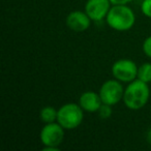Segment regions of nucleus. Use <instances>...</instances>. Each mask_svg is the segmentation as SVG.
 Masks as SVG:
<instances>
[{
    "mask_svg": "<svg viewBox=\"0 0 151 151\" xmlns=\"http://www.w3.org/2000/svg\"><path fill=\"white\" fill-rule=\"evenodd\" d=\"M124 89L120 81L108 80L101 85L99 89V96L103 104L110 106L117 105L121 99H123Z\"/></svg>",
    "mask_w": 151,
    "mask_h": 151,
    "instance_id": "5",
    "label": "nucleus"
},
{
    "mask_svg": "<svg viewBox=\"0 0 151 151\" xmlns=\"http://www.w3.org/2000/svg\"><path fill=\"white\" fill-rule=\"evenodd\" d=\"M143 52L147 57L151 58V36H148L143 42Z\"/></svg>",
    "mask_w": 151,
    "mask_h": 151,
    "instance_id": "14",
    "label": "nucleus"
},
{
    "mask_svg": "<svg viewBox=\"0 0 151 151\" xmlns=\"http://www.w3.org/2000/svg\"><path fill=\"white\" fill-rule=\"evenodd\" d=\"M147 141H148V143L151 144V128L148 130V134H147Z\"/></svg>",
    "mask_w": 151,
    "mask_h": 151,
    "instance_id": "17",
    "label": "nucleus"
},
{
    "mask_svg": "<svg viewBox=\"0 0 151 151\" xmlns=\"http://www.w3.org/2000/svg\"><path fill=\"white\" fill-rule=\"evenodd\" d=\"M99 116L101 119H109L112 116V106L107 105V104H103L99 108V110L97 111Z\"/></svg>",
    "mask_w": 151,
    "mask_h": 151,
    "instance_id": "12",
    "label": "nucleus"
},
{
    "mask_svg": "<svg viewBox=\"0 0 151 151\" xmlns=\"http://www.w3.org/2000/svg\"><path fill=\"white\" fill-rule=\"evenodd\" d=\"M79 105L84 111L88 113H95L103 105V101L99 96V93H96L94 91H86L82 93L79 99Z\"/></svg>",
    "mask_w": 151,
    "mask_h": 151,
    "instance_id": "9",
    "label": "nucleus"
},
{
    "mask_svg": "<svg viewBox=\"0 0 151 151\" xmlns=\"http://www.w3.org/2000/svg\"><path fill=\"white\" fill-rule=\"evenodd\" d=\"M150 89L148 83L136 79L127 85L124 90V105L129 110H140L148 103Z\"/></svg>",
    "mask_w": 151,
    "mask_h": 151,
    "instance_id": "1",
    "label": "nucleus"
},
{
    "mask_svg": "<svg viewBox=\"0 0 151 151\" xmlns=\"http://www.w3.org/2000/svg\"><path fill=\"white\" fill-rule=\"evenodd\" d=\"M84 110L80 105L69 103L65 104L58 109L57 122L62 126L64 129H75L82 123L84 118Z\"/></svg>",
    "mask_w": 151,
    "mask_h": 151,
    "instance_id": "3",
    "label": "nucleus"
},
{
    "mask_svg": "<svg viewBox=\"0 0 151 151\" xmlns=\"http://www.w3.org/2000/svg\"><path fill=\"white\" fill-rule=\"evenodd\" d=\"M141 11L147 18H151V0H143L141 4Z\"/></svg>",
    "mask_w": 151,
    "mask_h": 151,
    "instance_id": "13",
    "label": "nucleus"
},
{
    "mask_svg": "<svg viewBox=\"0 0 151 151\" xmlns=\"http://www.w3.org/2000/svg\"><path fill=\"white\" fill-rule=\"evenodd\" d=\"M64 139V128L58 122L46 123L40 130V141L44 146L59 147Z\"/></svg>",
    "mask_w": 151,
    "mask_h": 151,
    "instance_id": "6",
    "label": "nucleus"
},
{
    "mask_svg": "<svg viewBox=\"0 0 151 151\" xmlns=\"http://www.w3.org/2000/svg\"><path fill=\"white\" fill-rule=\"evenodd\" d=\"M44 151H59V147H54V146H45L42 148Z\"/></svg>",
    "mask_w": 151,
    "mask_h": 151,
    "instance_id": "16",
    "label": "nucleus"
},
{
    "mask_svg": "<svg viewBox=\"0 0 151 151\" xmlns=\"http://www.w3.org/2000/svg\"><path fill=\"white\" fill-rule=\"evenodd\" d=\"M137 79L145 83L151 82V63H143L141 66L138 67V77H137Z\"/></svg>",
    "mask_w": 151,
    "mask_h": 151,
    "instance_id": "11",
    "label": "nucleus"
},
{
    "mask_svg": "<svg viewBox=\"0 0 151 151\" xmlns=\"http://www.w3.org/2000/svg\"><path fill=\"white\" fill-rule=\"evenodd\" d=\"M57 115H58V110H56L54 107H50V106L42 108L40 113V120L45 123L55 122L57 120Z\"/></svg>",
    "mask_w": 151,
    "mask_h": 151,
    "instance_id": "10",
    "label": "nucleus"
},
{
    "mask_svg": "<svg viewBox=\"0 0 151 151\" xmlns=\"http://www.w3.org/2000/svg\"><path fill=\"white\" fill-rule=\"evenodd\" d=\"M111 4L110 0H88L85 5V12L92 21L99 22L107 17Z\"/></svg>",
    "mask_w": 151,
    "mask_h": 151,
    "instance_id": "7",
    "label": "nucleus"
},
{
    "mask_svg": "<svg viewBox=\"0 0 151 151\" xmlns=\"http://www.w3.org/2000/svg\"><path fill=\"white\" fill-rule=\"evenodd\" d=\"M130 1H132V0H110V2H111L113 5H116V4H127V3H129Z\"/></svg>",
    "mask_w": 151,
    "mask_h": 151,
    "instance_id": "15",
    "label": "nucleus"
},
{
    "mask_svg": "<svg viewBox=\"0 0 151 151\" xmlns=\"http://www.w3.org/2000/svg\"><path fill=\"white\" fill-rule=\"evenodd\" d=\"M106 21L116 31H127L134 27L136 16L126 4H116L110 9Z\"/></svg>",
    "mask_w": 151,
    "mask_h": 151,
    "instance_id": "2",
    "label": "nucleus"
},
{
    "mask_svg": "<svg viewBox=\"0 0 151 151\" xmlns=\"http://www.w3.org/2000/svg\"><path fill=\"white\" fill-rule=\"evenodd\" d=\"M112 75L120 82L130 83L138 77V66L130 59H119L112 66Z\"/></svg>",
    "mask_w": 151,
    "mask_h": 151,
    "instance_id": "4",
    "label": "nucleus"
},
{
    "mask_svg": "<svg viewBox=\"0 0 151 151\" xmlns=\"http://www.w3.org/2000/svg\"><path fill=\"white\" fill-rule=\"evenodd\" d=\"M92 20L89 16L81 11H73L68 14L66 18V26L70 30L76 32H83L90 27Z\"/></svg>",
    "mask_w": 151,
    "mask_h": 151,
    "instance_id": "8",
    "label": "nucleus"
}]
</instances>
